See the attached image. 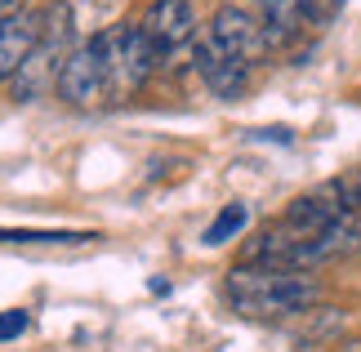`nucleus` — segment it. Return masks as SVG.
<instances>
[{
  "label": "nucleus",
  "mask_w": 361,
  "mask_h": 352,
  "mask_svg": "<svg viewBox=\"0 0 361 352\" xmlns=\"http://www.w3.org/2000/svg\"><path fill=\"white\" fill-rule=\"evenodd\" d=\"M317 281L295 267H259L241 263L228 272V299L241 317H299L312 312L317 303Z\"/></svg>",
  "instance_id": "nucleus-1"
},
{
  "label": "nucleus",
  "mask_w": 361,
  "mask_h": 352,
  "mask_svg": "<svg viewBox=\"0 0 361 352\" xmlns=\"http://www.w3.org/2000/svg\"><path fill=\"white\" fill-rule=\"evenodd\" d=\"M94 49L103 54V72H107V90H112V103L121 98H134L138 90L152 80L157 72V49L147 45V36L138 32V23H112L103 27L99 36H90Z\"/></svg>",
  "instance_id": "nucleus-2"
},
{
  "label": "nucleus",
  "mask_w": 361,
  "mask_h": 352,
  "mask_svg": "<svg viewBox=\"0 0 361 352\" xmlns=\"http://www.w3.org/2000/svg\"><path fill=\"white\" fill-rule=\"evenodd\" d=\"M76 49V27H72V9L63 5H49L45 9V36H40L36 54L27 59V67L13 76V94L18 98H36L45 85L59 90V76H63V63L72 59Z\"/></svg>",
  "instance_id": "nucleus-3"
},
{
  "label": "nucleus",
  "mask_w": 361,
  "mask_h": 352,
  "mask_svg": "<svg viewBox=\"0 0 361 352\" xmlns=\"http://www.w3.org/2000/svg\"><path fill=\"white\" fill-rule=\"evenodd\" d=\"M138 32L147 36L157 59H170V54L197 45V9L192 0H152L138 18Z\"/></svg>",
  "instance_id": "nucleus-4"
},
{
  "label": "nucleus",
  "mask_w": 361,
  "mask_h": 352,
  "mask_svg": "<svg viewBox=\"0 0 361 352\" xmlns=\"http://www.w3.org/2000/svg\"><path fill=\"white\" fill-rule=\"evenodd\" d=\"M59 98L72 107H103L112 103V90H107V72H103V54L94 49V40L72 49V59L63 63L59 76Z\"/></svg>",
  "instance_id": "nucleus-5"
},
{
  "label": "nucleus",
  "mask_w": 361,
  "mask_h": 352,
  "mask_svg": "<svg viewBox=\"0 0 361 352\" xmlns=\"http://www.w3.org/2000/svg\"><path fill=\"white\" fill-rule=\"evenodd\" d=\"M205 36L214 40V45H224L232 59H241V63H263L268 59V36H263V23L255 18V13H245V9H237V5H224L210 18V27H205Z\"/></svg>",
  "instance_id": "nucleus-6"
},
{
  "label": "nucleus",
  "mask_w": 361,
  "mask_h": 352,
  "mask_svg": "<svg viewBox=\"0 0 361 352\" xmlns=\"http://www.w3.org/2000/svg\"><path fill=\"white\" fill-rule=\"evenodd\" d=\"M192 63H197L201 80H205V85H210L219 98H241L245 85H250V72H255L250 63L232 59L224 45H214L210 36H201V40H197V54H192Z\"/></svg>",
  "instance_id": "nucleus-7"
},
{
  "label": "nucleus",
  "mask_w": 361,
  "mask_h": 352,
  "mask_svg": "<svg viewBox=\"0 0 361 352\" xmlns=\"http://www.w3.org/2000/svg\"><path fill=\"white\" fill-rule=\"evenodd\" d=\"M40 36H45V13H13V18L0 23V80H13L27 67V59L36 54Z\"/></svg>",
  "instance_id": "nucleus-8"
},
{
  "label": "nucleus",
  "mask_w": 361,
  "mask_h": 352,
  "mask_svg": "<svg viewBox=\"0 0 361 352\" xmlns=\"http://www.w3.org/2000/svg\"><path fill=\"white\" fill-rule=\"evenodd\" d=\"M255 18L263 23V36L268 45H290V40L303 36V27H312V9L308 0H259V13Z\"/></svg>",
  "instance_id": "nucleus-9"
},
{
  "label": "nucleus",
  "mask_w": 361,
  "mask_h": 352,
  "mask_svg": "<svg viewBox=\"0 0 361 352\" xmlns=\"http://www.w3.org/2000/svg\"><path fill=\"white\" fill-rule=\"evenodd\" d=\"M245 223H250V205L232 201V205L219 210V219L210 223V228H205L201 241H205V245H224V241H232V236H241V232H245Z\"/></svg>",
  "instance_id": "nucleus-10"
},
{
  "label": "nucleus",
  "mask_w": 361,
  "mask_h": 352,
  "mask_svg": "<svg viewBox=\"0 0 361 352\" xmlns=\"http://www.w3.org/2000/svg\"><path fill=\"white\" fill-rule=\"evenodd\" d=\"M0 241H94L85 232H5L0 228Z\"/></svg>",
  "instance_id": "nucleus-11"
},
{
  "label": "nucleus",
  "mask_w": 361,
  "mask_h": 352,
  "mask_svg": "<svg viewBox=\"0 0 361 352\" xmlns=\"http://www.w3.org/2000/svg\"><path fill=\"white\" fill-rule=\"evenodd\" d=\"M23 330H27V312H0V344L18 339Z\"/></svg>",
  "instance_id": "nucleus-12"
},
{
  "label": "nucleus",
  "mask_w": 361,
  "mask_h": 352,
  "mask_svg": "<svg viewBox=\"0 0 361 352\" xmlns=\"http://www.w3.org/2000/svg\"><path fill=\"white\" fill-rule=\"evenodd\" d=\"M308 9H312V23H330L335 9H339V0H308Z\"/></svg>",
  "instance_id": "nucleus-13"
},
{
  "label": "nucleus",
  "mask_w": 361,
  "mask_h": 352,
  "mask_svg": "<svg viewBox=\"0 0 361 352\" xmlns=\"http://www.w3.org/2000/svg\"><path fill=\"white\" fill-rule=\"evenodd\" d=\"M348 196H353V210L361 214V174H353V178H348Z\"/></svg>",
  "instance_id": "nucleus-14"
},
{
  "label": "nucleus",
  "mask_w": 361,
  "mask_h": 352,
  "mask_svg": "<svg viewBox=\"0 0 361 352\" xmlns=\"http://www.w3.org/2000/svg\"><path fill=\"white\" fill-rule=\"evenodd\" d=\"M13 13H23V0H0V23L13 18Z\"/></svg>",
  "instance_id": "nucleus-15"
}]
</instances>
